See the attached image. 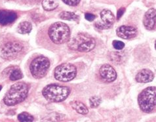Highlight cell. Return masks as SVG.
<instances>
[{"instance_id": "6da1fadb", "label": "cell", "mask_w": 156, "mask_h": 122, "mask_svg": "<svg viewBox=\"0 0 156 122\" xmlns=\"http://www.w3.org/2000/svg\"><path fill=\"white\" fill-rule=\"evenodd\" d=\"M28 93V85L23 82H19L12 85L3 99L4 103L7 106H15L27 97Z\"/></svg>"}, {"instance_id": "7a4b0ae2", "label": "cell", "mask_w": 156, "mask_h": 122, "mask_svg": "<svg viewBox=\"0 0 156 122\" xmlns=\"http://www.w3.org/2000/svg\"><path fill=\"white\" fill-rule=\"evenodd\" d=\"M70 93V89L67 87L57 84L46 86L42 91L43 97L51 102H60L66 100Z\"/></svg>"}, {"instance_id": "3957f363", "label": "cell", "mask_w": 156, "mask_h": 122, "mask_svg": "<svg viewBox=\"0 0 156 122\" xmlns=\"http://www.w3.org/2000/svg\"><path fill=\"white\" fill-rule=\"evenodd\" d=\"M48 33L51 40L55 44H62L70 40V28L62 22H57L52 24Z\"/></svg>"}, {"instance_id": "277c9868", "label": "cell", "mask_w": 156, "mask_h": 122, "mask_svg": "<svg viewBox=\"0 0 156 122\" xmlns=\"http://www.w3.org/2000/svg\"><path fill=\"white\" fill-rule=\"evenodd\" d=\"M155 87H150L143 90L138 95V102L141 110L146 113L152 112L155 106Z\"/></svg>"}, {"instance_id": "5b68a950", "label": "cell", "mask_w": 156, "mask_h": 122, "mask_svg": "<svg viewBox=\"0 0 156 122\" xmlns=\"http://www.w3.org/2000/svg\"><path fill=\"white\" fill-rule=\"evenodd\" d=\"M49 66L50 62L48 59L45 56H38L30 64V72L36 79H40L45 76Z\"/></svg>"}, {"instance_id": "8992f818", "label": "cell", "mask_w": 156, "mask_h": 122, "mask_svg": "<svg viewBox=\"0 0 156 122\" xmlns=\"http://www.w3.org/2000/svg\"><path fill=\"white\" fill-rule=\"evenodd\" d=\"M77 74V69L74 65L64 63L55 68L54 76L60 81L68 82L74 79Z\"/></svg>"}, {"instance_id": "52a82bcc", "label": "cell", "mask_w": 156, "mask_h": 122, "mask_svg": "<svg viewBox=\"0 0 156 122\" xmlns=\"http://www.w3.org/2000/svg\"><path fill=\"white\" fill-rule=\"evenodd\" d=\"M23 49V45L18 41L9 42L4 45L0 50L1 56L5 59H12L17 56Z\"/></svg>"}, {"instance_id": "ba28073f", "label": "cell", "mask_w": 156, "mask_h": 122, "mask_svg": "<svg viewBox=\"0 0 156 122\" xmlns=\"http://www.w3.org/2000/svg\"><path fill=\"white\" fill-rule=\"evenodd\" d=\"M99 73L103 80L112 82L116 80L117 73L115 69L109 64H104L99 70Z\"/></svg>"}, {"instance_id": "9c48e42d", "label": "cell", "mask_w": 156, "mask_h": 122, "mask_svg": "<svg viewBox=\"0 0 156 122\" xmlns=\"http://www.w3.org/2000/svg\"><path fill=\"white\" fill-rule=\"evenodd\" d=\"M116 34L118 37L124 40H130L137 36V30L130 26H121L117 29Z\"/></svg>"}, {"instance_id": "30bf717a", "label": "cell", "mask_w": 156, "mask_h": 122, "mask_svg": "<svg viewBox=\"0 0 156 122\" xmlns=\"http://www.w3.org/2000/svg\"><path fill=\"white\" fill-rule=\"evenodd\" d=\"M155 9H150L146 13L143 19V23L145 28L148 30H152L155 27Z\"/></svg>"}, {"instance_id": "8fae6325", "label": "cell", "mask_w": 156, "mask_h": 122, "mask_svg": "<svg viewBox=\"0 0 156 122\" xmlns=\"http://www.w3.org/2000/svg\"><path fill=\"white\" fill-rule=\"evenodd\" d=\"M17 19V15L13 11L0 10V24L8 25Z\"/></svg>"}, {"instance_id": "7c38bea8", "label": "cell", "mask_w": 156, "mask_h": 122, "mask_svg": "<svg viewBox=\"0 0 156 122\" xmlns=\"http://www.w3.org/2000/svg\"><path fill=\"white\" fill-rule=\"evenodd\" d=\"M154 78V73L148 69H143L137 74L136 80L139 83H148L153 81Z\"/></svg>"}, {"instance_id": "4fadbf2b", "label": "cell", "mask_w": 156, "mask_h": 122, "mask_svg": "<svg viewBox=\"0 0 156 122\" xmlns=\"http://www.w3.org/2000/svg\"><path fill=\"white\" fill-rule=\"evenodd\" d=\"M96 46V41L93 38L87 37L85 39L81 44L77 47V50L80 52H89L92 51Z\"/></svg>"}, {"instance_id": "5bb4252c", "label": "cell", "mask_w": 156, "mask_h": 122, "mask_svg": "<svg viewBox=\"0 0 156 122\" xmlns=\"http://www.w3.org/2000/svg\"><path fill=\"white\" fill-rule=\"evenodd\" d=\"M101 17L103 23L110 28L115 20V17L113 13L108 9L103 10L101 13Z\"/></svg>"}, {"instance_id": "9a60e30c", "label": "cell", "mask_w": 156, "mask_h": 122, "mask_svg": "<svg viewBox=\"0 0 156 122\" xmlns=\"http://www.w3.org/2000/svg\"><path fill=\"white\" fill-rule=\"evenodd\" d=\"M71 106L73 109L79 114L85 115L88 114L89 110L88 108L83 103H82L80 101H73L71 102Z\"/></svg>"}, {"instance_id": "2e32d148", "label": "cell", "mask_w": 156, "mask_h": 122, "mask_svg": "<svg viewBox=\"0 0 156 122\" xmlns=\"http://www.w3.org/2000/svg\"><path fill=\"white\" fill-rule=\"evenodd\" d=\"M58 6L57 0H43L42 7L45 11H53Z\"/></svg>"}, {"instance_id": "e0dca14e", "label": "cell", "mask_w": 156, "mask_h": 122, "mask_svg": "<svg viewBox=\"0 0 156 122\" xmlns=\"http://www.w3.org/2000/svg\"><path fill=\"white\" fill-rule=\"evenodd\" d=\"M17 30H18V32L20 34H28L32 31V25L31 23H29V22L24 21L19 24V25L18 26V29Z\"/></svg>"}, {"instance_id": "ac0fdd59", "label": "cell", "mask_w": 156, "mask_h": 122, "mask_svg": "<svg viewBox=\"0 0 156 122\" xmlns=\"http://www.w3.org/2000/svg\"><path fill=\"white\" fill-rule=\"evenodd\" d=\"M59 16L60 19L66 20H73L75 21L79 19V16H78L74 13L72 12H68V11H63L59 15Z\"/></svg>"}, {"instance_id": "d6986e66", "label": "cell", "mask_w": 156, "mask_h": 122, "mask_svg": "<svg viewBox=\"0 0 156 122\" xmlns=\"http://www.w3.org/2000/svg\"><path fill=\"white\" fill-rule=\"evenodd\" d=\"M23 77V74L19 68L12 69L9 74V79L11 81H17Z\"/></svg>"}, {"instance_id": "ffe728a7", "label": "cell", "mask_w": 156, "mask_h": 122, "mask_svg": "<svg viewBox=\"0 0 156 122\" xmlns=\"http://www.w3.org/2000/svg\"><path fill=\"white\" fill-rule=\"evenodd\" d=\"M18 120L20 121H24V122L33 121L34 117L32 116H31L27 112H23L21 113V114H19Z\"/></svg>"}, {"instance_id": "44dd1931", "label": "cell", "mask_w": 156, "mask_h": 122, "mask_svg": "<svg viewBox=\"0 0 156 122\" xmlns=\"http://www.w3.org/2000/svg\"><path fill=\"white\" fill-rule=\"evenodd\" d=\"M101 98L97 97V96H93V97H91L89 99L90 106L92 108H97L100 105V104L101 103Z\"/></svg>"}, {"instance_id": "7402d4cb", "label": "cell", "mask_w": 156, "mask_h": 122, "mask_svg": "<svg viewBox=\"0 0 156 122\" xmlns=\"http://www.w3.org/2000/svg\"><path fill=\"white\" fill-rule=\"evenodd\" d=\"M112 44H113V47H114V49L117 50L123 49L125 47V43L118 40H114L113 43H112Z\"/></svg>"}, {"instance_id": "603a6c76", "label": "cell", "mask_w": 156, "mask_h": 122, "mask_svg": "<svg viewBox=\"0 0 156 122\" xmlns=\"http://www.w3.org/2000/svg\"><path fill=\"white\" fill-rule=\"evenodd\" d=\"M62 1L68 5L76 6L80 3L81 0H62Z\"/></svg>"}, {"instance_id": "cb8c5ba5", "label": "cell", "mask_w": 156, "mask_h": 122, "mask_svg": "<svg viewBox=\"0 0 156 122\" xmlns=\"http://www.w3.org/2000/svg\"><path fill=\"white\" fill-rule=\"evenodd\" d=\"M85 17L87 20L93 21L95 19V18H96V16H95L93 14H92V13H86L85 15Z\"/></svg>"}, {"instance_id": "d4e9b609", "label": "cell", "mask_w": 156, "mask_h": 122, "mask_svg": "<svg viewBox=\"0 0 156 122\" xmlns=\"http://www.w3.org/2000/svg\"><path fill=\"white\" fill-rule=\"evenodd\" d=\"M95 27H96L98 29H108L110 27H108L107 25H106L105 23H97L95 24Z\"/></svg>"}, {"instance_id": "484cf974", "label": "cell", "mask_w": 156, "mask_h": 122, "mask_svg": "<svg viewBox=\"0 0 156 122\" xmlns=\"http://www.w3.org/2000/svg\"><path fill=\"white\" fill-rule=\"evenodd\" d=\"M125 11V9L124 7H121L118 11V13H117V19L119 20L122 15L124 14V13Z\"/></svg>"}, {"instance_id": "4316f807", "label": "cell", "mask_w": 156, "mask_h": 122, "mask_svg": "<svg viewBox=\"0 0 156 122\" xmlns=\"http://www.w3.org/2000/svg\"><path fill=\"white\" fill-rule=\"evenodd\" d=\"M2 89V86L0 85V91H1V90Z\"/></svg>"}]
</instances>
